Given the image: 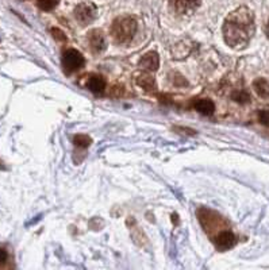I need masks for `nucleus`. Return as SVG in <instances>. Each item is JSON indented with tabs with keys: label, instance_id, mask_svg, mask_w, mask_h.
I'll use <instances>...</instances> for the list:
<instances>
[{
	"label": "nucleus",
	"instance_id": "f257e3e1",
	"mask_svg": "<svg viewBox=\"0 0 269 270\" xmlns=\"http://www.w3.org/2000/svg\"><path fill=\"white\" fill-rule=\"evenodd\" d=\"M223 38L231 49H244L256 33L253 11L241 5L226 16L223 23Z\"/></svg>",
	"mask_w": 269,
	"mask_h": 270
},
{
	"label": "nucleus",
	"instance_id": "f03ea898",
	"mask_svg": "<svg viewBox=\"0 0 269 270\" xmlns=\"http://www.w3.org/2000/svg\"><path fill=\"white\" fill-rule=\"evenodd\" d=\"M138 30L137 19L132 15H123L114 20L110 33L114 41L119 45H126L132 42Z\"/></svg>",
	"mask_w": 269,
	"mask_h": 270
},
{
	"label": "nucleus",
	"instance_id": "7ed1b4c3",
	"mask_svg": "<svg viewBox=\"0 0 269 270\" xmlns=\"http://www.w3.org/2000/svg\"><path fill=\"white\" fill-rule=\"evenodd\" d=\"M61 64H63V69L67 74H70L78 70V69L84 66L85 59H84L83 54L77 52L76 49H68L65 50L61 58Z\"/></svg>",
	"mask_w": 269,
	"mask_h": 270
},
{
	"label": "nucleus",
	"instance_id": "20e7f679",
	"mask_svg": "<svg viewBox=\"0 0 269 270\" xmlns=\"http://www.w3.org/2000/svg\"><path fill=\"white\" fill-rule=\"evenodd\" d=\"M73 14L80 25L87 26L98 16V7L91 1H83V3L76 5Z\"/></svg>",
	"mask_w": 269,
	"mask_h": 270
},
{
	"label": "nucleus",
	"instance_id": "39448f33",
	"mask_svg": "<svg viewBox=\"0 0 269 270\" xmlns=\"http://www.w3.org/2000/svg\"><path fill=\"white\" fill-rule=\"evenodd\" d=\"M88 45L89 49L93 53H102L107 48V42H106V37L103 34V31L100 29H93L88 33Z\"/></svg>",
	"mask_w": 269,
	"mask_h": 270
},
{
	"label": "nucleus",
	"instance_id": "423d86ee",
	"mask_svg": "<svg viewBox=\"0 0 269 270\" xmlns=\"http://www.w3.org/2000/svg\"><path fill=\"white\" fill-rule=\"evenodd\" d=\"M214 245L219 251L230 250L237 245V236L229 230L220 231L219 234L214 238Z\"/></svg>",
	"mask_w": 269,
	"mask_h": 270
},
{
	"label": "nucleus",
	"instance_id": "0eeeda50",
	"mask_svg": "<svg viewBox=\"0 0 269 270\" xmlns=\"http://www.w3.org/2000/svg\"><path fill=\"white\" fill-rule=\"evenodd\" d=\"M134 80L143 91L153 92L156 89V79L147 72H138L137 74H134Z\"/></svg>",
	"mask_w": 269,
	"mask_h": 270
},
{
	"label": "nucleus",
	"instance_id": "6e6552de",
	"mask_svg": "<svg viewBox=\"0 0 269 270\" xmlns=\"http://www.w3.org/2000/svg\"><path fill=\"white\" fill-rule=\"evenodd\" d=\"M202 4V0H173V5L175 10L179 14H191L194 11L199 8V5Z\"/></svg>",
	"mask_w": 269,
	"mask_h": 270
},
{
	"label": "nucleus",
	"instance_id": "1a4fd4ad",
	"mask_svg": "<svg viewBox=\"0 0 269 270\" xmlns=\"http://www.w3.org/2000/svg\"><path fill=\"white\" fill-rule=\"evenodd\" d=\"M139 66L143 69H147L150 72H154L160 66V57L156 52H149V53L143 54L142 58L139 59Z\"/></svg>",
	"mask_w": 269,
	"mask_h": 270
},
{
	"label": "nucleus",
	"instance_id": "9d476101",
	"mask_svg": "<svg viewBox=\"0 0 269 270\" xmlns=\"http://www.w3.org/2000/svg\"><path fill=\"white\" fill-rule=\"evenodd\" d=\"M194 107L198 112H201L202 115L210 116L215 111V104L210 99H199L194 103Z\"/></svg>",
	"mask_w": 269,
	"mask_h": 270
},
{
	"label": "nucleus",
	"instance_id": "9b49d317",
	"mask_svg": "<svg viewBox=\"0 0 269 270\" xmlns=\"http://www.w3.org/2000/svg\"><path fill=\"white\" fill-rule=\"evenodd\" d=\"M253 89L260 98L267 99V100L269 99V81L264 77H259L253 81Z\"/></svg>",
	"mask_w": 269,
	"mask_h": 270
},
{
	"label": "nucleus",
	"instance_id": "f8f14e48",
	"mask_svg": "<svg viewBox=\"0 0 269 270\" xmlns=\"http://www.w3.org/2000/svg\"><path fill=\"white\" fill-rule=\"evenodd\" d=\"M87 87H88L89 91L93 92V94H102L104 88H106V81H104L102 76L95 74V76L89 77V80L87 81Z\"/></svg>",
	"mask_w": 269,
	"mask_h": 270
},
{
	"label": "nucleus",
	"instance_id": "ddd939ff",
	"mask_svg": "<svg viewBox=\"0 0 269 270\" xmlns=\"http://www.w3.org/2000/svg\"><path fill=\"white\" fill-rule=\"evenodd\" d=\"M231 98L234 102L240 104H248L250 103V95L249 92H246L245 89H238V91H234Z\"/></svg>",
	"mask_w": 269,
	"mask_h": 270
},
{
	"label": "nucleus",
	"instance_id": "4468645a",
	"mask_svg": "<svg viewBox=\"0 0 269 270\" xmlns=\"http://www.w3.org/2000/svg\"><path fill=\"white\" fill-rule=\"evenodd\" d=\"M73 143L77 146V148H88L89 145L92 143V139H91L88 135L78 134V135H74Z\"/></svg>",
	"mask_w": 269,
	"mask_h": 270
},
{
	"label": "nucleus",
	"instance_id": "2eb2a0df",
	"mask_svg": "<svg viewBox=\"0 0 269 270\" xmlns=\"http://www.w3.org/2000/svg\"><path fill=\"white\" fill-rule=\"evenodd\" d=\"M59 4V0H37V5L39 10L52 11Z\"/></svg>",
	"mask_w": 269,
	"mask_h": 270
},
{
	"label": "nucleus",
	"instance_id": "dca6fc26",
	"mask_svg": "<svg viewBox=\"0 0 269 270\" xmlns=\"http://www.w3.org/2000/svg\"><path fill=\"white\" fill-rule=\"evenodd\" d=\"M259 120L261 124H264V126H267V127H269V111L268 109H261V111H259Z\"/></svg>",
	"mask_w": 269,
	"mask_h": 270
},
{
	"label": "nucleus",
	"instance_id": "f3484780",
	"mask_svg": "<svg viewBox=\"0 0 269 270\" xmlns=\"http://www.w3.org/2000/svg\"><path fill=\"white\" fill-rule=\"evenodd\" d=\"M50 33H52V35L54 37V40H57L59 42H65V41H67V37H65L64 33L60 29L53 27V29H50Z\"/></svg>",
	"mask_w": 269,
	"mask_h": 270
},
{
	"label": "nucleus",
	"instance_id": "a211bd4d",
	"mask_svg": "<svg viewBox=\"0 0 269 270\" xmlns=\"http://www.w3.org/2000/svg\"><path fill=\"white\" fill-rule=\"evenodd\" d=\"M8 261V253L5 249L0 247V266H3Z\"/></svg>",
	"mask_w": 269,
	"mask_h": 270
},
{
	"label": "nucleus",
	"instance_id": "6ab92c4d",
	"mask_svg": "<svg viewBox=\"0 0 269 270\" xmlns=\"http://www.w3.org/2000/svg\"><path fill=\"white\" fill-rule=\"evenodd\" d=\"M175 84L176 85H187V80L183 79V76H180V74H176V77H175Z\"/></svg>",
	"mask_w": 269,
	"mask_h": 270
},
{
	"label": "nucleus",
	"instance_id": "aec40b11",
	"mask_svg": "<svg viewBox=\"0 0 269 270\" xmlns=\"http://www.w3.org/2000/svg\"><path fill=\"white\" fill-rule=\"evenodd\" d=\"M265 34H267V37L269 38V19H268V23H267V27H265Z\"/></svg>",
	"mask_w": 269,
	"mask_h": 270
}]
</instances>
